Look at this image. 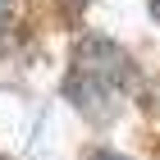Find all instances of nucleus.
<instances>
[{"label":"nucleus","instance_id":"1","mask_svg":"<svg viewBox=\"0 0 160 160\" xmlns=\"http://www.w3.org/2000/svg\"><path fill=\"white\" fill-rule=\"evenodd\" d=\"M128 82H133V60L119 46H110V41H82L78 46L73 69H69V96L82 114H92V119L114 114L119 101L128 96Z\"/></svg>","mask_w":160,"mask_h":160},{"label":"nucleus","instance_id":"2","mask_svg":"<svg viewBox=\"0 0 160 160\" xmlns=\"http://www.w3.org/2000/svg\"><path fill=\"white\" fill-rule=\"evenodd\" d=\"M9 18H14V5L0 0V41H5V32H9Z\"/></svg>","mask_w":160,"mask_h":160},{"label":"nucleus","instance_id":"3","mask_svg":"<svg viewBox=\"0 0 160 160\" xmlns=\"http://www.w3.org/2000/svg\"><path fill=\"white\" fill-rule=\"evenodd\" d=\"M92 160H123V156H114V151H101V156H92Z\"/></svg>","mask_w":160,"mask_h":160},{"label":"nucleus","instance_id":"4","mask_svg":"<svg viewBox=\"0 0 160 160\" xmlns=\"http://www.w3.org/2000/svg\"><path fill=\"white\" fill-rule=\"evenodd\" d=\"M151 5H156V14H160V0H151Z\"/></svg>","mask_w":160,"mask_h":160}]
</instances>
